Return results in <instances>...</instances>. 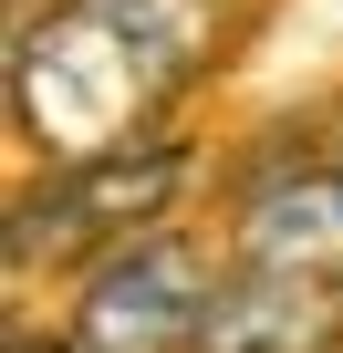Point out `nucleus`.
Segmentation results:
<instances>
[{"label":"nucleus","instance_id":"4","mask_svg":"<svg viewBox=\"0 0 343 353\" xmlns=\"http://www.w3.org/2000/svg\"><path fill=\"white\" fill-rule=\"evenodd\" d=\"M198 353H343V270L250 260L239 281H219Z\"/></svg>","mask_w":343,"mask_h":353},{"label":"nucleus","instance_id":"3","mask_svg":"<svg viewBox=\"0 0 343 353\" xmlns=\"http://www.w3.org/2000/svg\"><path fill=\"white\" fill-rule=\"evenodd\" d=\"M208 301H219V281L198 270V250L177 229H146V239H125V250H104L84 270L73 332L94 353H198Z\"/></svg>","mask_w":343,"mask_h":353},{"label":"nucleus","instance_id":"2","mask_svg":"<svg viewBox=\"0 0 343 353\" xmlns=\"http://www.w3.org/2000/svg\"><path fill=\"white\" fill-rule=\"evenodd\" d=\"M198 176V145L188 135H146V145H115V156H84V166H42L21 208H11V260L42 270V260H104L146 229H166L177 188Z\"/></svg>","mask_w":343,"mask_h":353},{"label":"nucleus","instance_id":"1","mask_svg":"<svg viewBox=\"0 0 343 353\" xmlns=\"http://www.w3.org/2000/svg\"><path fill=\"white\" fill-rule=\"evenodd\" d=\"M239 21V0H52L11 42V125L42 166H84L166 135L177 104Z\"/></svg>","mask_w":343,"mask_h":353},{"label":"nucleus","instance_id":"5","mask_svg":"<svg viewBox=\"0 0 343 353\" xmlns=\"http://www.w3.org/2000/svg\"><path fill=\"white\" fill-rule=\"evenodd\" d=\"M239 260H302V270H343V156H281L239 188Z\"/></svg>","mask_w":343,"mask_h":353},{"label":"nucleus","instance_id":"7","mask_svg":"<svg viewBox=\"0 0 343 353\" xmlns=\"http://www.w3.org/2000/svg\"><path fill=\"white\" fill-rule=\"evenodd\" d=\"M322 145H333V156H343V114H333V125H322Z\"/></svg>","mask_w":343,"mask_h":353},{"label":"nucleus","instance_id":"6","mask_svg":"<svg viewBox=\"0 0 343 353\" xmlns=\"http://www.w3.org/2000/svg\"><path fill=\"white\" fill-rule=\"evenodd\" d=\"M11 353H94V343H84V332H21Z\"/></svg>","mask_w":343,"mask_h":353}]
</instances>
